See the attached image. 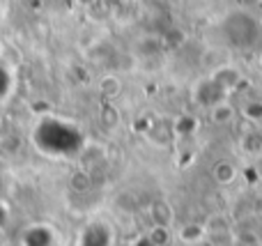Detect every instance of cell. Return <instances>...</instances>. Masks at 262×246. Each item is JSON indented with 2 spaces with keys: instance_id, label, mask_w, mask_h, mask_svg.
Masks as SVG:
<instances>
[{
  "instance_id": "cell-1",
  "label": "cell",
  "mask_w": 262,
  "mask_h": 246,
  "mask_svg": "<svg viewBox=\"0 0 262 246\" xmlns=\"http://www.w3.org/2000/svg\"><path fill=\"white\" fill-rule=\"evenodd\" d=\"M219 28L226 44L235 51H251L262 39V18L246 5L228 9L221 16Z\"/></svg>"
},
{
  "instance_id": "cell-2",
  "label": "cell",
  "mask_w": 262,
  "mask_h": 246,
  "mask_svg": "<svg viewBox=\"0 0 262 246\" xmlns=\"http://www.w3.org/2000/svg\"><path fill=\"white\" fill-rule=\"evenodd\" d=\"M221 99H230V97L209 78V74H205V76L193 81V85H191V104H193L195 108L207 110L209 106L219 104Z\"/></svg>"
},
{
  "instance_id": "cell-3",
  "label": "cell",
  "mask_w": 262,
  "mask_h": 246,
  "mask_svg": "<svg viewBox=\"0 0 262 246\" xmlns=\"http://www.w3.org/2000/svg\"><path fill=\"white\" fill-rule=\"evenodd\" d=\"M209 78H212V81L216 83V85L221 87L228 97L237 95V92L244 87V83H246L244 72H242L237 64H232V62H223V64H219V67H214L212 72H209Z\"/></svg>"
},
{
  "instance_id": "cell-4",
  "label": "cell",
  "mask_w": 262,
  "mask_h": 246,
  "mask_svg": "<svg viewBox=\"0 0 262 246\" xmlns=\"http://www.w3.org/2000/svg\"><path fill=\"white\" fill-rule=\"evenodd\" d=\"M143 136L147 138V141L152 143L154 147H161V150H166V147H170L172 143H175V133H172V120H157V118H152V122H149L147 131H145Z\"/></svg>"
},
{
  "instance_id": "cell-5",
  "label": "cell",
  "mask_w": 262,
  "mask_h": 246,
  "mask_svg": "<svg viewBox=\"0 0 262 246\" xmlns=\"http://www.w3.org/2000/svg\"><path fill=\"white\" fill-rule=\"evenodd\" d=\"M237 147H239V152L244 156H249V159L262 156V127L246 124V129L239 131V136H237Z\"/></svg>"
},
{
  "instance_id": "cell-6",
  "label": "cell",
  "mask_w": 262,
  "mask_h": 246,
  "mask_svg": "<svg viewBox=\"0 0 262 246\" xmlns=\"http://www.w3.org/2000/svg\"><path fill=\"white\" fill-rule=\"evenodd\" d=\"M205 113H207L209 122L214 127H228V124H232L237 120V106L232 104V99H221L219 104L209 106Z\"/></svg>"
},
{
  "instance_id": "cell-7",
  "label": "cell",
  "mask_w": 262,
  "mask_h": 246,
  "mask_svg": "<svg viewBox=\"0 0 262 246\" xmlns=\"http://www.w3.org/2000/svg\"><path fill=\"white\" fill-rule=\"evenodd\" d=\"M237 177H239V168H237L235 161L219 159L216 164L212 166V180L219 187H230V184L237 182Z\"/></svg>"
},
{
  "instance_id": "cell-8",
  "label": "cell",
  "mask_w": 262,
  "mask_h": 246,
  "mask_svg": "<svg viewBox=\"0 0 262 246\" xmlns=\"http://www.w3.org/2000/svg\"><path fill=\"white\" fill-rule=\"evenodd\" d=\"M237 118H242L246 124L262 127V97H249L237 106Z\"/></svg>"
},
{
  "instance_id": "cell-9",
  "label": "cell",
  "mask_w": 262,
  "mask_h": 246,
  "mask_svg": "<svg viewBox=\"0 0 262 246\" xmlns=\"http://www.w3.org/2000/svg\"><path fill=\"white\" fill-rule=\"evenodd\" d=\"M149 219L154 226H172L175 221V210L166 198H157L149 203Z\"/></svg>"
},
{
  "instance_id": "cell-10",
  "label": "cell",
  "mask_w": 262,
  "mask_h": 246,
  "mask_svg": "<svg viewBox=\"0 0 262 246\" xmlns=\"http://www.w3.org/2000/svg\"><path fill=\"white\" fill-rule=\"evenodd\" d=\"M198 131V118L191 113H182L177 118H172V133L175 141H189L191 136H195Z\"/></svg>"
},
{
  "instance_id": "cell-11",
  "label": "cell",
  "mask_w": 262,
  "mask_h": 246,
  "mask_svg": "<svg viewBox=\"0 0 262 246\" xmlns=\"http://www.w3.org/2000/svg\"><path fill=\"white\" fill-rule=\"evenodd\" d=\"M175 237L184 246H200V244H205V226L203 223H184L177 228Z\"/></svg>"
},
{
  "instance_id": "cell-12",
  "label": "cell",
  "mask_w": 262,
  "mask_h": 246,
  "mask_svg": "<svg viewBox=\"0 0 262 246\" xmlns=\"http://www.w3.org/2000/svg\"><path fill=\"white\" fill-rule=\"evenodd\" d=\"M97 87H99V95L104 97L106 101H113L122 95L124 83L118 74H104V76L99 78V83H97Z\"/></svg>"
},
{
  "instance_id": "cell-13",
  "label": "cell",
  "mask_w": 262,
  "mask_h": 246,
  "mask_svg": "<svg viewBox=\"0 0 262 246\" xmlns=\"http://www.w3.org/2000/svg\"><path fill=\"white\" fill-rule=\"evenodd\" d=\"M120 120H122L120 118V110L108 101V104L101 108V113H99V124L106 129V131H113V129L120 127Z\"/></svg>"
},
{
  "instance_id": "cell-14",
  "label": "cell",
  "mask_w": 262,
  "mask_h": 246,
  "mask_svg": "<svg viewBox=\"0 0 262 246\" xmlns=\"http://www.w3.org/2000/svg\"><path fill=\"white\" fill-rule=\"evenodd\" d=\"M145 235L157 246H168L172 242V237H175V235H172V226H154V223Z\"/></svg>"
},
{
  "instance_id": "cell-15",
  "label": "cell",
  "mask_w": 262,
  "mask_h": 246,
  "mask_svg": "<svg viewBox=\"0 0 262 246\" xmlns=\"http://www.w3.org/2000/svg\"><path fill=\"white\" fill-rule=\"evenodd\" d=\"M232 246H262L260 235L251 228H239L232 235Z\"/></svg>"
},
{
  "instance_id": "cell-16",
  "label": "cell",
  "mask_w": 262,
  "mask_h": 246,
  "mask_svg": "<svg viewBox=\"0 0 262 246\" xmlns=\"http://www.w3.org/2000/svg\"><path fill=\"white\" fill-rule=\"evenodd\" d=\"M251 216H253L255 221H260V223H262V196L255 198L253 205H251Z\"/></svg>"
},
{
  "instance_id": "cell-17",
  "label": "cell",
  "mask_w": 262,
  "mask_h": 246,
  "mask_svg": "<svg viewBox=\"0 0 262 246\" xmlns=\"http://www.w3.org/2000/svg\"><path fill=\"white\" fill-rule=\"evenodd\" d=\"M131 246H157V244H154L152 239L147 237V235H140V237L134 239V244H131Z\"/></svg>"
},
{
  "instance_id": "cell-18",
  "label": "cell",
  "mask_w": 262,
  "mask_h": 246,
  "mask_svg": "<svg viewBox=\"0 0 262 246\" xmlns=\"http://www.w3.org/2000/svg\"><path fill=\"white\" fill-rule=\"evenodd\" d=\"M5 223H7V210H5V207L0 205V230L5 228Z\"/></svg>"
},
{
  "instance_id": "cell-19",
  "label": "cell",
  "mask_w": 262,
  "mask_h": 246,
  "mask_svg": "<svg viewBox=\"0 0 262 246\" xmlns=\"http://www.w3.org/2000/svg\"><path fill=\"white\" fill-rule=\"evenodd\" d=\"M7 7H9V0H0V18L5 16V12H7Z\"/></svg>"
},
{
  "instance_id": "cell-20",
  "label": "cell",
  "mask_w": 262,
  "mask_h": 246,
  "mask_svg": "<svg viewBox=\"0 0 262 246\" xmlns=\"http://www.w3.org/2000/svg\"><path fill=\"white\" fill-rule=\"evenodd\" d=\"M255 62H258V67L262 69V49H260V53H258V58H255Z\"/></svg>"
}]
</instances>
